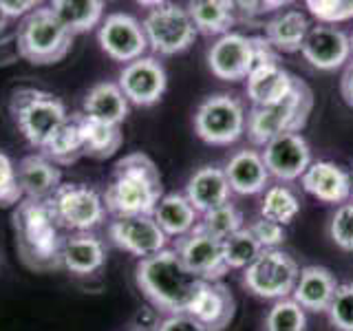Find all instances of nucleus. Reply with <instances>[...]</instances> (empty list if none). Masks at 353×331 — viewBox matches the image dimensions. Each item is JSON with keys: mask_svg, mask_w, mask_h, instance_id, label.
I'll return each instance as SVG.
<instances>
[{"mask_svg": "<svg viewBox=\"0 0 353 331\" xmlns=\"http://www.w3.org/2000/svg\"><path fill=\"white\" fill-rule=\"evenodd\" d=\"M135 279L143 296L165 314H188L199 290L208 283L185 268L174 250H161L137 263Z\"/></svg>", "mask_w": 353, "mask_h": 331, "instance_id": "obj_1", "label": "nucleus"}, {"mask_svg": "<svg viewBox=\"0 0 353 331\" xmlns=\"http://www.w3.org/2000/svg\"><path fill=\"white\" fill-rule=\"evenodd\" d=\"M163 197L157 163L143 152H130L115 163V170L102 194L106 212L117 217L152 214Z\"/></svg>", "mask_w": 353, "mask_h": 331, "instance_id": "obj_2", "label": "nucleus"}, {"mask_svg": "<svg viewBox=\"0 0 353 331\" xmlns=\"http://www.w3.org/2000/svg\"><path fill=\"white\" fill-rule=\"evenodd\" d=\"M14 234L18 254L27 268L36 272L62 268L64 239L47 201L22 199L14 210Z\"/></svg>", "mask_w": 353, "mask_h": 331, "instance_id": "obj_3", "label": "nucleus"}, {"mask_svg": "<svg viewBox=\"0 0 353 331\" xmlns=\"http://www.w3.org/2000/svg\"><path fill=\"white\" fill-rule=\"evenodd\" d=\"M314 108V93L303 80L292 86L281 102L270 106H252L248 113L245 132L254 146H265L283 132H301L307 126L309 113Z\"/></svg>", "mask_w": 353, "mask_h": 331, "instance_id": "obj_4", "label": "nucleus"}, {"mask_svg": "<svg viewBox=\"0 0 353 331\" xmlns=\"http://www.w3.org/2000/svg\"><path fill=\"white\" fill-rule=\"evenodd\" d=\"M9 113L22 137L33 148H44V143L53 137V132L69 119L62 99H58L53 93L40 91V88H18L11 95Z\"/></svg>", "mask_w": 353, "mask_h": 331, "instance_id": "obj_5", "label": "nucleus"}, {"mask_svg": "<svg viewBox=\"0 0 353 331\" xmlns=\"http://www.w3.org/2000/svg\"><path fill=\"white\" fill-rule=\"evenodd\" d=\"M73 33H69L62 22L53 16L51 7H38L22 18L16 47L18 55L31 64H55L71 49Z\"/></svg>", "mask_w": 353, "mask_h": 331, "instance_id": "obj_6", "label": "nucleus"}, {"mask_svg": "<svg viewBox=\"0 0 353 331\" xmlns=\"http://www.w3.org/2000/svg\"><path fill=\"white\" fill-rule=\"evenodd\" d=\"M47 205L60 230H69L73 234L95 230L106 217L102 194L84 183H62Z\"/></svg>", "mask_w": 353, "mask_h": 331, "instance_id": "obj_7", "label": "nucleus"}, {"mask_svg": "<svg viewBox=\"0 0 353 331\" xmlns=\"http://www.w3.org/2000/svg\"><path fill=\"white\" fill-rule=\"evenodd\" d=\"M150 7L141 22L148 49L159 55H176L190 47L199 31L188 9L170 3H152Z\"/></svg>", "mask_w": 353, "mask_h": 331, "instance_id": "obj_8", "label": "nucleus"}, {"mask_svg": "<svg viewBox=\"0 0 353 331\" xmlns=\"http://www.w3.org/2000/svg\"><path fill=\"white\" fill-rule=\"evenodd\" d=\"M248 124L245 108L236 97L216 93L203 99L194 115V130L205 143L230 146L243 137Z\"/></svg>", "mask_w": 353, "mask_h": 331, "instance_id": "obj_9", "label": "nucleus"}, {"mask_svg": "<svg viewBox=\"0 0 353 331\" xmlns=\"http://www.w3.org/2000/svg\"><path fill=\"white\" fill-rule=\"evenodd\" d=\"M301 276L298 263L283 250H263L259 259L254 261L243 274V285L268 301H285L294 294V287Z\"/></svg>", "mask_w": 353, "mask_h": 331, "instance_id": "obj_10", "label": "nucleus"}, {"mask_svg": "<svg viewBox=\"0 0 353 331\" xmlns=\"http://www.w3.org/2000/svg\"><path fill=\"white\" fill-rule=\"evenodd\" d=\"M97 42L110 60L130 64L148 51V40L141 22L130 14H110L102 20Z\"/></svg>", "mask_w": 353, "mask_h": 331, "instance_id": "obj_11", "label": "nucleus"}, {"mask_svg": "<svg viewBox=\"0 0 353 331\" xmlns=\"http://www.w3.org/2000/svg\"><path fill=\"white\" fill-rule=\"evenodd\" d=\"M261 157L270 177H276L279 181H294L303 179L312 166V148L301 132H283L265 143Z\"/></svg>", "mask_w": 353, "mask_h": 331, "instance_id": "obj_12", "label": "nucleus"}, {"mask_svg": "<svg viewBox=\"0 0 353 331\" xmlns=\"http://www.w3.org/2000/svg\"><path fill=\"white\" fill-rule=\"evenodd\" d=\"M108 239L119 250L132 254V257H139V261L165 250V243H168V237L154 223L152 214L117 217L108 225Z\"/></svg>", "mask_w": 353, "mask_h": 331, "instance_id": "obj_13", "label": "nucleus"}, {"mask_svg": "<svg viewBox=\"0 0 353 331\" xmlns=\"http://www.w3.org/2000/svg\"><path fill=\"white\" fill-rule=\"evenodd\" d=\"M174 252L192 274L203 281H219L228 272L223 261V241L214 239L201 228H194L190 234L176 239Z\"/></svg>", "mask_w": 353, "mask_h": 331, "instance_id": "obj_14", "label": "nucleus"}, {"mask_svg": "<svg viewBox=\"0 0 353 331\" xmlns=\"http://www.w3.org/2000/svg\"><path fill=\"white\" fill-rule=\"evenodd\" d=\"M119 88L126 99L135 106H152L157 104L168 86L165 69L157 58L143 55V58L124 64L119 71Z\"/></svg>", "mask_w": 353, "mask_h": 331, "instance_id": "obj_15", "label": "nucleus"}, {"mask_svg": "<svg viewBox=\"0 0 353 331\" xmlns=\"http://www.w3.org/2000/svg\"><path fill=\"white\" fill-rule=\"evenodd\" d=\"M208 66L212 75L225 82L248 80L252 71V42L243 33L219 36L208 49Z\"/></svg>", "mask_w": 353, "mask_h": 331, "instance_id": "obj_16", "label": "nucleus"}, {"mask_svg": "<svg viewBox=\"0 0 353 331\" xmlns=\"http://www.w3.org/2000/svg\"><path fill=\"white\" fill-rule=\"evenodd\" d=\"M303 58L318 71H336L351 60L349 36L342 29L318 25L312 27L303 44Z\"/></svg>", "mask_w": 353, "mask_h": 331, "instance_id": "obj_17", "label": "nucleus"}, {"mask_svg": "<svg viewBox=\"0 0 353 331\" xmlns=\"http://www.w3.org/2000/svg\"><path fill=\"white\" fill-rule=\"evenodd\" d=\"M234 312H236L234 296L219 281H208L199 290L190 309H188V314L194 320H199L208 331H223L232 323Z\"/></svg>", "mask_w": 353, "mask_h": 331, "instance_id": "obj_18", "label": "nucleus"}, {"mask_svg": "<svg viewBox=\"0 0 353 331\" xmlns=\"http://www.w3.org/2000/svg\"><path fill=\"white\" fill-rule=\"evenodd\" d=\"M16 174L22 194H25V199H31V201H49L53 192L62 185L60 168L44 154L22 157Z\"/></svg>", "mask_w": 353, "mask_h": 331, "instance_id": "obj_19", "label": "nucleus"}, {"mask_svg": "<svg viewBox=\"0 0 353 331\" xmlns=\"http://www.w3.org/2000/svg\"><path fill=\"white\" fill-rule=\"evenodd\" d=\"M303 188L323 203H345L351 197V174L334 161H312L303 174Z\"/></svg>", "mask_w": 353, "mask_h": 331, "instance_id": "obj_20", "label": "nucleus"}, {"mask_svg": "<svg viewBox=\"0 0 353 331\" xmlns=\"http://www.w3.org/2000/svg\"><path fill=\"white\" fill-rule=\"evenodd\" d=\"M230 183L223 168L216 166H203L199 168L185 185V199L199 214H205L210 210L230 201Z\"/></svg>", "mask_w": 353, "mask_h": 331, "instance_id": "obj_21", "label": "nucleus"}, {"mask_svg": "<svg viewBox=\"0 0 353 331\" xmlns=\"http://www.w3.org/2000/svg\"><path fill=\"white\" fill-rule=\"evenodd\" d=\"M338 292V283L327 268L320 265H307L301 270L298 283L294 287V298L296 305H301L307 312H327L331 301Z\"/></svg>", "mask_w": 353, "mask_h": 331, "instance_id": "obj_22", "label": "nucleus"}, {"mask_svg": "<svg viewBox=\"0 0 353 331\" xmlns=\"http://www.w3.org/2000/svg\"><path fill=\"white\" fill-rule=\"evenodd\" d=\"M223 172L228 177L230 190L243 197L263 192L270 181V172L265 168L261 152L252 148H243L236 154H232Z\"/></svg>", "mask_w": 353, "mask_h": 331, "instance_id": "obj_23", "label": "nucleus"}, {"mask_svg": "<svg viewBox=\"0 0 353 331\" xmlns=\"http://www.w3.org/2000/svg\"><path fill=\"white\" fill-rule=\"evenodd\" d=\"M106 263V245L91 232L71 234L62 243V268L75 276H91Z\"/></svg>", "mask_w": 353, "mask_h": 331, "instance_id": "obj_24", "label": "nucleus"}, {"mask_svg": "<svg viewBox=\"0 0 353 331\" xmlns=\"http://www.w3.org/2000/svg\"><path fill=\"white\" fill-rule=\"evenodd\" d=\"M130 102L121 93L119 84L115 82H99L84 95L82 115L88 119L104 121L110 126H119L128 117Z\"/></svg>", "mask_w": 353, "mask_h": 331, "instance_id": "obj_25", "label": "nucleus"}, {"mask_svg": "<svg viewBox=\"0 0 353 331\" xmlns=\"http://www.w3.org/2000/svg\"><path fill=\"white\" fill-rule=\"evenodd\" d=\"M248 97L254 106H270L281 102V99L292 91L296 77L290 75L281 64H270L254 69L248 75Z\"/></svg>", "mask_w": 353, "mask_h": 331, "instance_id": "obj_26", "label": "nucleus"}, {"mask_svg": "<svg viewBox=\"0 0 353 331\" xmlns=\"http://www.w3.org/2000/svg\"><path fill=\"white\" fill-rule=\"evenodd\" d=\"M154 223L165 237L181 239L199 225V212L190 205L185 194H163L157 208L152 210Z\"/></svg>", "mask_w": 353, "mask_h": 331, "instance_id": "obj_27", "label": "nucleus"}, {"mask_svg": "<svg viewBox=\"0 0 353 331\" xmlns=\"http://www.w3.org/2000/svg\"><path fill=\"white\" fill-rule=\"evenodd\" d=\"M309 29L312 27H309L307 16L303 11L287 9L265 25V38L270 40V44L276 51L296 53L303 49Z\"/></svg>", "mask_w": 353, "mask_h": 331, "instance_id": "obj_28", "label": "nucleus"}, {"mask_svg": "<svg viewBox=\"0 0 353 331\" xmlns=\"http://www.w3.org/2000/svg\"><path fill=\"white\" fill-rule=\"evenodd\" d=\"M53 16L62 22L69 33H84L102 25L104 3L102 0H55L49 5Z\"/></svg>", "mask_w": 353, "mask_h": 331, "instance_id": "obj_29", "label": "nucleus"}, {"mask_svg": "<svg viewBox=\"0 0 353 331\" xmlns=\"http://www.w3.org/2000/svg\"><path fill=\"white\" fill-rule=\"evenodd\" d=\"M234 7L236 3H228V0H199V3L188 5V14H190L196 31L205 33V36H225L236 20Z\"/></svg>", "mask_w": 353, "mask_h": 331, "instance_id": "obj_30", "label": "nucleus"}, {"mask_svg": "<svg viewBox=\"0 0 353 331\" xmlns=\"http://www.w3.org/2000/svg\"><path fill=\"white\" fill-rule=\"evenodd\" d=\"M80 115V130H82V143H84V154L95 159H108L121 148V135L119 126H110L104 121L88 119L82 113Z\"/></svg>", "mask_w": 353, "mask_h": 331, "instance_id": "obj_31", "label": "nucleus"}, {"mask_svg": "<svg viewBox=\"0 0 353 331\" xmlns=\"http://www.w3.org/2000/svg\"><path fill=\"white\" fill-rule=\"evenodd\" d=\"M44 157L58 163H73L84 154L82 130H80V115H69V119L53 132V137L44 143Z\"/></svg>", "mask_w": 353, "mask_h": 331, "instance_id": "obj_32", "label": "nucleus"}, {"mask_svg": "<svg viewBox=\"0 0 353 331\" xmlns=\"http://www.w3.org/2000/svg\"><path fill=\"white\" fill-rule=\"evenodd\" d=\"M301 212V201L287 185H272L265 190L261 203V217L270 219L279 225H287Z\"/></svg>", "mask_w": 353, "mask_h": 331, "instance_id": "obj_33", "label": "nucleus"}, {"mask_svg": "<svg viewBox=\"0 0 353 331\" xmlns=\"http://www.w3.org/2000/svg\"><path fill=\"white\" fill-rule=\"evenodd\" d=\"M261 252L263 248L254 239L250 228H243L223 241V261L228 265V270H248L259 259Z\"/></svg>", "mask_w": 353, "mask_h": 331, "instance_id": "obj_34", "label": "nucleus"}, {"mask_svg": "<svg viewBox=\"0 0 353 331\" xmlns=\"http://www.w3.org/2000/svg\"><path fill=\"white\" fill-rule=\"evenodd\" d=\"M199 228L219 241H225L228 237L234 234V232L243 230V214L234 203L228 201V203L205 212L201 217V221H199Z\"/></svg>", "mask_w": 353, "mask_h": 331, "instance_id": "obj_35", "label": "nucleus"}, {"mask_svg": "<svg viewBox=\"0 0 353 331\" xmlns=\"http://www.w3.org/2000/svg\"><path fill=\"white\" fill-rule=\"evenodd\" d=\"M268 331H305V309L294 301H276L268 314Z\"/></svg>", "mask_w": 353, "mask_h": 331, "instance_id": "obj_36", "label": "nucleus"}, {"mask_svg": "<svg viewBox=\"0 0 353 331\" xmlns=\"http://www.w3.org/2000/svg\"><path fill=\"white\" fill-rule=\"evenodd\" d=\"M329 320L338 331H353V283L338 285V292L331 301Z\"/></svg>", "mask_w": 353, "mask_h": 331, "instance_id": "obj_37", "label": "nucleus"}, {"mask_svg": "<svg viewBox=\"0 0 353 331\" xmlns=\"http://www.w3.org/2000/svg\"><path fill=\"white\" fill-rule=\"evenodd\" d=\"M307 9L323 25H336L353 18V0H307Z\"/></svg>", "mask_w": 353, "mask_h": 331, "instance_id": "obj_38", "label": "nucleus"}, {"mask_svg": "<svg viewBox=\"0 0 353 331\" xmlns=\"http://www.w3.org/2000/svg\"><path fill=\"white\" fill-rule=\"evenodd\" d=\"M329 237L340 250L353 252V203H342L336 208L329 221Z\"/></svg>", "mask_w": 353, "mask_h": 331, "instance_id": "obj_39", "label": "nucleus"}, {"mask_svg": "<svg viewBox=\"0 0 353 331\" xmlns=\"http://www.w3.org/2000/svg\"><path fill=\"white\" fill-rule=\"evenodd\" d=\"M22 199H25V194L18 185L16 166L5 152H0V208L18 205Z\"/></svg>", "mask_w": 353, "mask_h": 331, "instance_id": "obj_40", "label": "nucleus"}, {"mask_svg": "<svg viewBox=\"0 0 353 331\" xmlns=\"http://www.w3.org/2000/svg\"><path fill=\"white\" fill-rule=\"evenodd\" d=\"M250 232L254 234V239L259 241V245L263 250H279V245L285 241V228L263 217L254 221L250 225Z\"/></svg>", "mask_w": 353, "mask_h": 331, "instance_id": "obj_41", "label": "nucleus"}, {"mask_svg": "<svg viewBox=\"0 0 353 331\" xmlns=\"http://www.w3.org/2000/svg\"><path fill=\"white\" fill-rule=\"evenodd\" d=\"M250 42H252V71L261 69V66L279 64V51L272 47L268 38L254 36V38H250Z\"/></svg>", "mask_w": 353, "mask_h": 331, "instance_id": "obj_42", "label": "nucleus"}, {"mask_svg": "<svg viewBox=\"0 0 353 331\" xmlns=\"http://www.w3.org/2000/svg\"><path fill=\"white\" fill-rule=\"evenodd\" d=\"M157 331H208V329L190 314H172L161 320Z\"/></svg>", "mask_w": 353, "mask_h": 331, "instance_id": "obj_43", "label": "nucleus"}, {"mask_svg": "<svg viewBox=\"0 0 353 331\" xmlns=\"http://www.w3.org/2000/svg\"><path fill=\"white\" fill-rule=\"evenodd\" d=\"M0 7H3V11L7 14V18H18V16H29L33 9H38L36 3H31V0H27V3H16V0H0Z\"/></svg>", "mask_w": 353, "mask_h": 331, "instance_id": "obj_44", "label": "nucleus"}, {"mask_svg": "<svg viewBox=\"0 0 353 331\" xmlns=\"http://www.w3.org/2000/svg\"><path fill=\"white\" fill-rule=\"evenodd\" d=\"M236 7H241L243 14L248 16H261V14H270V11H276V9H283L285 3H236Z\"/></svg>", "mask_w": 353, "mask_h": 331, "instance_id": "obj_45", "label": "nucleus"}, {"mask_svg": "<svg viewBox=\"0 0 353 331\" xmlns=\"http://www.w3.org/2000/svg\"><path fill=\"white\" fill-rule=\"evenodd\" d=\"M340 93H342V99H345V102L353 108V60L345 66V71H342Z\"/></svg>", "mask_w": 353, "mask_h": 331, "instance_id": "obj_46", "label": "nucleus"}, {"mask_svg": "<svg viewBox=\"0 0 353 331\" xmlns=\"http://www.w3.org/2000/svg\"><path fill=\"white\" fill-rule=\"evenodd\" d=\"M7 25H9V18H7L5 11H3V7H0V33L7 29Z\"/></svg>", "mask_w": 353, "mask_h": 331, "instance_id": "obj_47", "label": "nucleus"}, {"mask_svg": "<svg viewBox=\"0 0 353 331\" xmlns=\"http://www.w3.org/2000/svg\"><path fill=\"white\" fill-rule=\"evenodd\" d=\"M349 49H351V58H353V31H351V36H349Z\"/></svg>", "mask_w": 353, "mask_h": 331, "instance_id": "obj_48", "label": "nucleus"}, {"mask_svg": "<svg viewBox=\"0 0 353 331\" xmlns=\"http://www.w3.org/2000/svg\"><path fill=\"white\" fill-rule=\"evenodd\" d=\"M351 199H353V172H351Z\"/></svg>", "mask_w": 353, "mask_h": 331, "instance_id": "obj_49", "label": "nucleus"}]
</instances>
